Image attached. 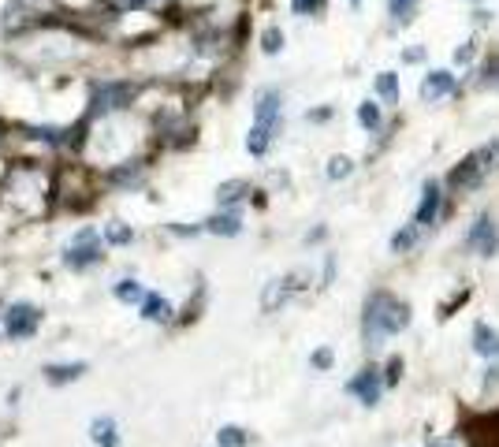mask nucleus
Here are the masks:
<instances>
[{"label":"nucleus","mask_w":499,"mask_h":447,"mask_svg":"<svg viewBox=\"0 0 499 447\" xmlns=\"http://www.w3.org/2000/svg\"><path fill=\"white\" fill-rule=\"evenodd\" d=\"M410 324V306L391 295H373L369 306H365V336H369V347H380V336L402 332Z\"/></svg>","instance_id":"1"},{"label":"nucleus","mask_w":499,"mask_h":447,"mask_svg":"<svg viewBox=\"0 0 499 447\" xmlns=\"http://www.w3.org/2000/svg\"><path fill=\"white\" fill-rule=\"evenodd\" d=\"M499 153V146H492V149H481V153H469L462 164L451 172V187H458V190H469V187H477L481 183V176H484V168H492V157Z\"/></svg>","instance_id":"2"},{"label":"nucleus","mask_w":499,"mask_h":447,"mask_svg":"<svg viewBox=\"0 0 499 447\" xmlns=\"http://www.w3.org/2000/svg\"><path fill=\"white\" fill-rule=\"evenodd\" d=\"M469 246H474L477 254H495L499 231H495V220L492 216H477V223L469 228Z\"/></svg>","instance_id":"3"},{"label":"nucleus","mask_w":499,"mask_h":447,"mask_svg":"<svg viewBox=\"0 0 499 447\" xmlns=\"http://www.w3.org/2000/svg\"><path fill=\"white\" fill-rule=\"evenodd\" d=\"M455 75L451 71H429L425 75V82H421V97L425 101H440V97H448V94H455Z\"/></svg>","instance_id":"4"},{"label":"nucleus","mask_w":499,"mask_h":447,"mask_svg":"<svg viewBox=\"0 0 499 447\" xmlns=\"http://www.w3.org/2000/svg\"><path fill=\"white\" fill-rule=\"evenodd\" d=\"M436 213H440V187L429 179L425 190H421V205H417L414 223H417V228H429V223H436Z\"/></svg>","instance_id":"5"},{"label":"nucleus","mask_w":499,"mask_h":447,"mask_svg":"<svg viewBox=\"0 0 499 447\" xmlns=\"http://www.w3.org/2000/svg\"><path fill=\"white\" fill-rule=\"evenodd\" d=\"M350 396H358L365 406H373L380 399V376H376V369H362L358 376H354L350 380Z\"/></svg>","instance_id":"6"},{"label":"nucleus","mask_w":499,"mask_h":447,"mask_svg":"<svg viewBox=\"0 0 499 447\" xmlns=\"http://www.w3.org/2000/svg\"><path fill=\"white\" fill-rule=\"evenodd\" d=\"M34 328H37V310L34 306H16L11 310V317H8L11 336H26V332H34Z\"/></svg>","instance_id":"7"},{"label":"nucleus","mask_w":499,"mask_h":447,"mask_svg":"<svg viewBox=\"0 0 499 447\" xmlns=\"http://www.w3.org/2000/svg\"><path fill=\"white\" fill-rule=\"evenodd\" d=\"M276 120H280V94H276V90H265V94L257 97V123L272 130Z\"/></svg>","instance_id":"8"},{"label":"nucleus","mask_w":499,"mask_h":447,"mask_svg":"<svg viewBox=\"0 0 499 447\" xmlns=\"http://www.w3.org/2000/svg\"><path fill=\"white\" fill-rule=\"evenodd\" d=\"M474 350L484 354V358H499V332L488 324H477L474 328Z\"/></svg>","instance_id":"9"},{"label":"nucleus","mask_w":499,"mask_h":447,"mask_svg":"<svg viewBox=\"0 0 499 447\" xmlns=\"http://www.w3.org/2000/svg\"><path fill=\"white\" fill-rule=\"evenodd\" d=\"M112 432H116L112 417H97V422L90 425V436H94V443H97V447H116V443H120V440L112 436Z\"/></svg>","instance_id":"10"},{"label":"nucleus","mask_w":499,"mask_h":447,"mask_svg":"<svg viewBox=\"0 0 499 447\" xmlns=\"http://www.w3.org/2000/svg\"><path fill=\"white\" fill-rule=\"evenodd\" d=\"M376 94L384 101H395L399 97V75L395 71H380L376 75Z\"/></svg>","instance_id":"11"},{"label":"nucleus","mask_w":499,"mask_h":447,"mask_svg":"<svg viewBox=\"0 0 499 447\" xmlns=\"http://www.w3.org/2000/svg\"><path fill=\"white\" fill-rule=\"evenodd\" d=\"M209 231H216V235H239L242 223H239V216H213V220H209Z\"/></svg>","instance_id":"12"},{"label":"nucleus","mask_w":499,"mask_h":447,"mask_svg":"<svg viewBox=\"0 0 499 447\" xmlns=\"http://www.w3.org/2000/svg\"><path fill=\"white\" fill-rule=\"evenodd\" d=\"M414 243H417V223H414V228H402V231L391 235V250H395V254H406Z\"/></svg>","instance_id":"13"},{"label":"nucleus","mask_w":499,"mask_h":447,"mask_svg":"<svg viewBox=\"0 0 499 447\" xmlns=\"http://www.w3.org/2000/svg\"><path fill=\"white\" fill-rule=\"evenodd\" d=\"M216 443H220V447H246V432L235 429V425H228V429L216 432Z\"/></svg>","instance_id":"14"},{"label":"nucleus","mask_w":499,"mask_h":447,"mask_svg":"<svg viewBox=\"0 0 499 447\" xmlns=\"http://www.w3.org/2000/svg\"><path fill=\"white\" fill-rule=\"evenodd\" d=\"M269 138H272V135H269V127H261V123H257L254 130H250V142H246L250 153H257V157H261V153L269 149Z\"/></svg>","instance_id":"15"},{"label":"nucleus","mask_w":499,"mask_h":447,"mask_svg":"<svg viewBox=\"0 0 499 447\" xmlns=\"http://www.w3.org/2000/svg\"><path fill=\"white\" fill-rule=\"evenodd\" d=\"M358 123H362V127H369V130H376V127H380V104L365 101L362 109H358Z\"/></svg>","instance_id":"16"},{"label":"nucleus","mask_w":499,"mask_h":447,"mask_svg":"<svg viewBox=\"0 0 499 447\" xmlns=\"http://www.w3.org/2000/svg\"><path fill=\"white\" fill-rule=\"evenodd\" d=\"M168 313H172V306H168V302L164 298H146V317L149 321H168Z\"/></svg>","instance_id":"17"},{"label":"nucleus","mask_w":499,"mask_h":447,"mask_svg":"<svg viewBox=\"0 0 499 447\" xmlns=\"http://www.w3.org/2000/svg\"><path fill=\"white\" fill-rule=\"evenodd\" d=\"M350 157H332V161H328V179H347L350 176Z\"/></svg>","instance_id":"18"},{"label":"nucleus","mask_w":499,"mask_h":447,"mask_svg":"<svg viewBox=\"0 0 499 447\" xmlns=\"http://www.w3.org/2000/svg\"><path fill=\"white\" fill-rule=\"evenodd\" d=\"M45 373H49V380H75L78 373H82V365L75 362V365H63V369H60V365H49Z\"/></svg>","instance_id":"19"},{"label":"nucleus","mask_w":499,"mask_h":447,"mask_svg":"<svg viewBox=\"0 0 499 447\" xmlns=\"http://www.w3.org/2000/svg\"><path fill=\"white\" fill-rule=\"evenodd\" d=\"M261 49H265V52H280L283 49V34L276 30V26H269L265 37H261Z\"/></svg>","instance_id":"20"},{"label":"nucleus","mask_w":499,"mask_h":447,"mask_svg":"<svg viewBox=\"0 0 499 447\" xmlns=\"http://www.w3.org/2000/svg\"><path fill=\"white\" fill-rule=\"evenodd\" d=\"M388 4H391V16H395V19H410V11H414L417 0H388Z\"/></svg>","instance_id":"21"},{"label":"nucleus","mask_w":499,"mask_h":447,"mask_svg":"<svg viewBox=\"0 0 499 447\" xmlns=\"http://www.w3.org/2000/svg\"><path fill=\"white\" fill-rule=\"evenodd\" d=\"M242 190H246V183H224V187H220V202H235V198H242Z\"/></svg>","instance_id":"22"},{"label":"nucleus","mask_w":499,"mask_h":447,"mask_svg":"<svg viewBox=\"0 0 499 447\" xmlns=\"http://www.w3.org/2000/svg\"><path fill=\"white\" fill-rule=\"evenodd\" d=\"M313 369H332V350H328V347H321L317 354H313Z\"/></svg>","instance_id":"23"},{"label":"nucleus","mask_w":499,"mask_h":447,"mask_svg":"<svg viewBox=\"0 0 499 447\" xmlns=\"http://www.w3.org/2000/svg\"><path fill=\"white\" fill-rule=\"evenodd\" d=\"M474 56H477V45L474 42H466L462 49H455V63H469Z\"/></svg>","instance_id":"24"},{"label":"nucleus","mask_w":499,"mask_h":447,"mask_svg":"<svg viewBox=\"0 0 499 447\" xmlns=\"http://www.w3.org/2000/svg\"><path fill=\"white\" fill-rule=\"evenodd\" d=\"M399 376H402V358H391V362H388L384 380H388V384H399Z\"/></svg>","instance_id":"25"},{"label":"nucleus","mask_w":499,"mask_h":447,"mask_svg":"<svg viewBox=\"0 0 499 447\" xmlns=\"http://www.w3.org/2000/svg\"><path fill=\"white\" fill-rule=\"evenodd\" d=\"M116 295H120V298H127V302H130V298H138V287H135V283H130V280H123V287H116Z\"/></svg>","instance_id":"26"},{"label":"nucleus","mask_w":499,"mask_h":447,"mask_svg":"<svg viewBox=\"0 0 499 447\" xmlns=\"http://www.w3.org/2000/svg\"><path fill=\"white\" fill-rule=\"evenodd\" d=\"M291 4H295V11H298V16H306V11L321 8V0H291Z\"/></svg>","instance_id":"27"},{"label":"nucleus","mask_w":499,"mask_h":447,"mask_svg":"<svg viewBox=\"0 0 499 447\" xmlns=\"http://www.w3.org/2000/svg\"><path fill=\"white\" fill-rule=\"evenodd\" d=\"M109 239H112V243H127V239H130V231H127V228H112V231H109Z\"/></svg>","instance_id":"28"},{"label":"nucleus","mask_w":499,"mask_h":447,"mask_svg":"<svg viewBox=\"0 0 499 447\" xmlns=\"http://www.w3.org/2000/svg\"><path fill=\"white\" fill-rule=\"evenodd\" d=\"M425 447H448V443H443V440H432V443H425Z\"/></svg>","instance_id":"29"}]
</instances>
